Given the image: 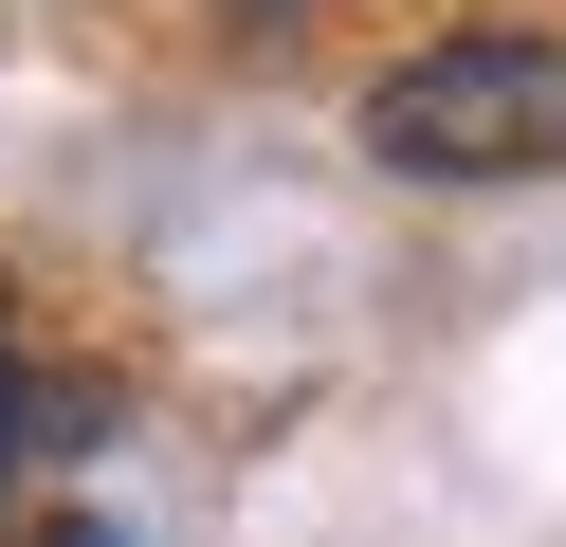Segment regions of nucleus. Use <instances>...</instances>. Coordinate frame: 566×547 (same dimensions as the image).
<instances>
[{
	"instance_id": "nucleus-1",
	"label": "nucleus",
	"mask_w": 566,
	"mask_h": 547,
	"mask_svg": "<svg viewBox=\"0 0 566 547\" xmlns=\"http://www.w3.org/2000/svg\"><path fill=\"white\" fill-rule=\"evenodd\" d=\"M366 165L384 182H548L566 165V36H530V19L420 36L366 92Z\"/></svg>"
},
{
	"instance_id": "nucleus-2",
	"label": "nucleus",
	"mask_w": 566,
	"mask_h": 547,
	"mask_svg": "<svg viewBox=\"0 0 566 547\" xmlns=\"http://www.w3.org/2000/svg\"><path fill=\"white\" fill-rule=\"evenodd\" d=\"M0 383H19V292H0Z\"/></svg>"
},
{
	"instance_id": "nucleus-3",
	"label": "nucleus",
	"mask_w": 566,
	"mask_h": 547,
	"mask_svg": "<svg viewBox=\"0 0 566 547\" xmlns=\"http://www.w3.org/2000/svg\"><path fill=\"white\" fill-rule=\"evenodd\" d=\"M74 547H128V529H74Z\"/></svg>"
}]
</instances>
